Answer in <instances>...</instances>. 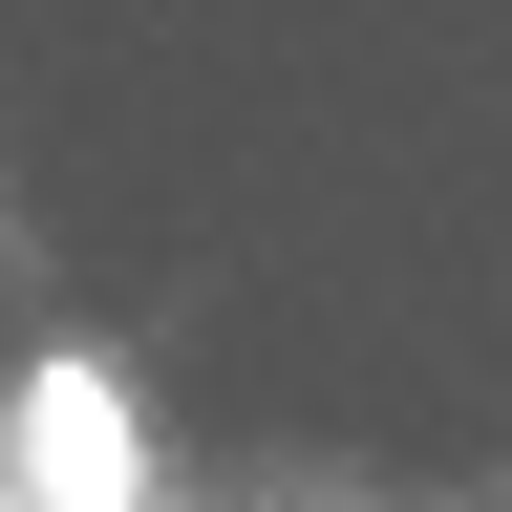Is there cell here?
Returning <instances> with one entry per match:
<instances>
[{
    "label": "cell",
    "instance_id": "2",
    "mask_svg": "<svg viewBox=\"0 0 512 512\" xmlns=\"http://www.w3.org/2000/svg\"><path fill=\"white\" fill-rule=\"evenodd\" d=\"M0 512H22V470H0Z\"/></svg>",
    "mask_w": 512,
    "mask_h": 512
},
{
    "label": "cell",
    "instance_id": "1",
    "mask_svg": "<svg viewBox=\"0 0 512 512\" xmlns=\"http://www.w3.org/2000/svg\"><path fill=\"white\" fill-rule=\"evenodd\" d=\"M0 470H22V512H150V406H128V363L22 342L0 363Z\"/></svg>",
    "mask_w": 512,
    "mask_h": 512
}]
</instances>
